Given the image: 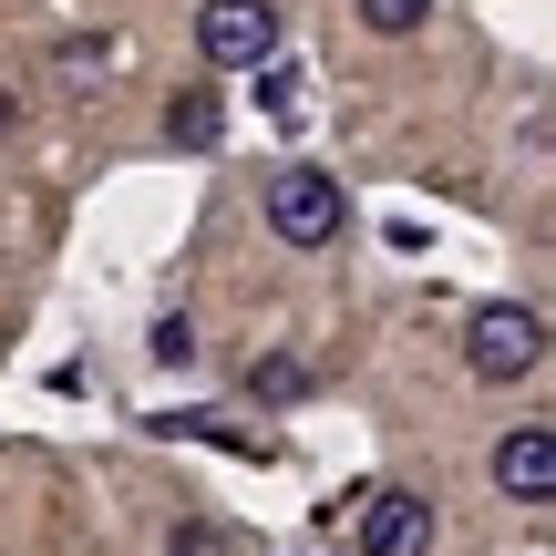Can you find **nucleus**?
<instances>
[{
	"label": "nucleus",
	"instance_id": "20e7f679",
	"mask_svg": "<svg viewBox=\"0 0 556 556\" xmlns=\"http://www.w3.org/2000/svg\"><path fill=\"white\" fill-rule=\"evenodd\" d=\"M433 546V505L413 495V484H381L371 505H361V556H422Z\"/></svg>",
	"mask_w": 556,
	"mask_h": 556
},
{
	"label": "nucleus",
	"instance_id": "423d86ee",
	"mask_svg": "<svg viewBox=\"0 0 556 556\" xmlns=\"http://www.w3.org/2000/svg\"><path fill=\"white\" fill-rule=\"evenodd\" d=\"M217 135H227V93H206V83H186V93L165 103V144H176V155H206Z\"/></svg>",
	"mask_w": 556,
	"mask_h": 556
},
{
	"label": "nucleus",
	"instance_id": "0eeeda50",
	"mask_svg": "<svg viewBox=\"0 0 556 556\" xmlns=\"http://www.w3.org/2000/svg\"><path fill=\"white\" fill-rule=\"evenodd\" d=\"M422 21H433V0H361V31H381V41H413Z\"/></svg>",
	"mask_w": 556,
	"mask_h": 556
},
{
	"label": "nucleus",
	"instance_id": "f257e3e1",
	"mask_svg": "<svg viewBox=\"0 0 556 556\" xmlns=\"http://www.w3.org/2000/svg\"><path fill=\"white\" fill-rule=\"evenodd\" d=\"M340 217H351V206H340V176H319V165H278L268 176V227L289 248H330Z\"/></svg>",
	"mask_w": 556,
	"mask_h": 556
},
{
	"label": "nucleus",
	"instance_id": "f03ea898",
	"mask_svg": "<svg viewBox=\"0 0 556 556\" xmlns=\"http://www.w3.org/2000/svg\"><path fill=\"white\" fill-rule=\"evenodd\" d=\"M464 361H475V381H526V371L546 361V319L526 309V299H495V309H475Z\"/></svg>",
	"mask_w": 556,
	"mask_h": 556
},
{
	"label": "nucleus",
	"instance_id": "39448f33",
	"mask_svg": "<svg viewBox=\"0 0 556 556\" xmlns=\"http://www.w3.org/2000/svg\"><path fill=\"white\" fill-rule=\"evenodd\" d=\"M495 484L516 505H546L556 495V433H546V422H516V433L495 443Z\"/></svg>",
	"mask_w": 556,
	"mask_h": 556
},
{
	"label": "nucleus",
	"instance_id": "6e6552de",
	"mask_svg": "<svg viewBox=\"0 0 556 556\" xmlns=\"http://www.w3.org/2000/svg\"><path fill=\"white\" fill-rule=\"evenodd\" d=\"M248 392H258V402H299V392H309V361H289V351L248 361Z\"/></svg>",
	"mask_w": 556,
	"mask_h": 556
},
{
	"label": "nucleus",
	"instance_id": "1a4fd4ad",
	"mask_svg": "<svg viewBox=\"0 0 556 556\" xmlns=\"http://www.w3.org/2000/svg\"><path fill=\"white\" fill-rule=\"evenodd\" d=\"M144 351H155V361H176V371H186V361H197V330H186V319H155V340H144Z\"/></svg>",
	"mask_w": 556,
	"mask_h": 556
},
{
	"label": "nucleus",
	"instance_id": "7ed1b4c3",
	"mask_svg": "<svg viewBox=\"0 0 556 556\" xmlns=\"http://www.w3.org/2000/svg\"><path fill=\"white\" fill-rule=\"evenodd\" d=\"M197 52L217 62V73H258V62H278V11L268 0H206L197 11Z\"/></svg>",
	"mask_w": 556,
	"mask_h": 556
}]
</instances>
